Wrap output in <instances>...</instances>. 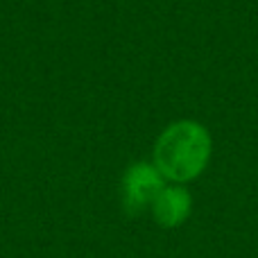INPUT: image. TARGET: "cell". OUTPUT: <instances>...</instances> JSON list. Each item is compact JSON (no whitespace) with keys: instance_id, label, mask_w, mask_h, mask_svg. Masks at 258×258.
<instances>
[{"instance_id":"1","label":"cell","mask_w":258,"mask_h":258,"mask_svg":"<svg viewBox=\"0 0 258 258\" xmlns=\"http://www.w3.org/2000/svg\"><path fill=\"white\" fill-rule=\"evenodd\" d=\"M211 159L209 129L195 120H177L156 138L154 165L163 179L190 181L204 172Z\"/></svg>"},{"instance_id":"3","label":"cell","mask_w":258,"mask_h":258,"mask_svg":"<svg viewBox=\"0 0 258 258\" xmlns=\"http://www.w3.org/2000/svg\"><path fill=\"white\" fill-rule=\"evenodd\" d=\"M190 192L181 186H163V190L156 195L152 204V215L165 229H174L183 224L190 215Z\"/></svg>"},{"instance_id":"2","label":"cell","mask_w":258,"mask_h":258,"mask_svg":"<svg viewBox=\"0 0 258 258\" xmlns=\"http://www.w3.org/2000/svg\"><path fill=\"white\" fill-rule=\"evenodd\" d=\"M163 174L154 163H134L122 177V206L129 215L152 209L156 195L163 190Z\"/></svg>"}]
</instances>
